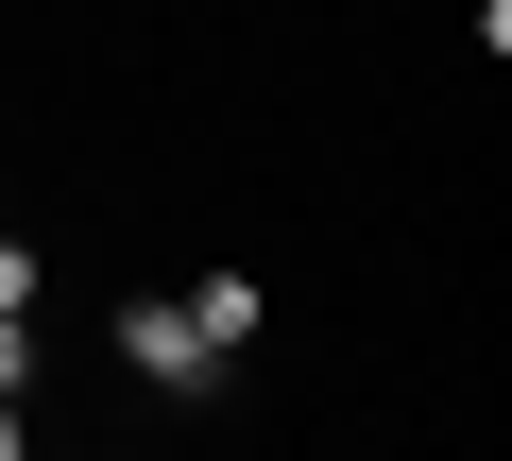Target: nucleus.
<instances>
[{
  "instance_id": "4",
  "label": "nucleus",
  "mask_w": 512,
  "mask_h": 461,
  "mask_svg": "<svg viewBox=\"0 0 512 461\" xmlns=\"http://www.w3.org/2000/svg\"><path fill=\"white\" fill-rule=\"evenodd\" d=\"M0 308H35V240H18V222H0Z\"/></svg>"
},
{
  "instance_id": "2",
  "label": "nucleus",
  "mask_w": 512,
  "mask_h": 461,
  "mask_svg": "<svg viewBox=\"0 0 512 461\" xmlns=\"http://www.w3.org/2000/svg\"><path fill=\"white\" fill-rule=\"evenodd\" d=\"M188 325H205V342H222V359H239V342H256V325H274V308H256V274H205V291H188Z\"/></svg>"
},
{
  "instance_id": "3",
  "label": "nucleus",
  "mask_w": 512,
  "mask_h": 461,
  "mask_svg": "<svg viewBox=\"0 0 512 461\" xmlns=\"http://www.w3.org/2000/svg\"><path fill=\"white\" fill-rule=\"evenodd\" d=\"M0 393H35V308H0Z\"/></svg>"
},
{
  "instance_id": "1",
  "label": "nucleus",
  "mask_w": 512,
  "mask_h": 461,
  "mask_svg": "<svg viewBox=\"0 0 512 461\" xmlns=\"http://www.w3.org/2000/svg\"><path fill=\"white\" fill-rule=\"evenodd\" d=\"M120 376H137V393H205V376H222V342L188 325V291H137V308H120Z\"/></svg>"
},
{
  "instance_id": "5",
  "label": "nucleus",
  "mask_w": 512,
  "mask_h": 461,
  "mask_svg": "<svg viewBox=\"0 0 512 461\" xmlns=\"http://www.w3.org/2000/svg\"><path fill=\"white\" fill-rule=\"evenodd\" d=\"M0 461H35V427H18V393H0Z\"/></svg>"
}]
</instances>
